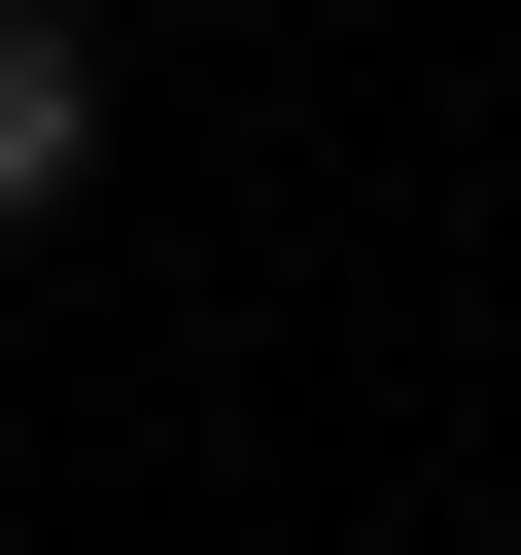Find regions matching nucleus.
Listing matches in <instances>:
<instances>
[{
  "mask_svg": "<svg viewBox=\"0 0 521 555\" xmlns=\"http://www.w3.org/2000/svg\"><path fill=\"white\" fill-rule=\"evenodd\" d=\"M69 173H104V35H69V0H0V243H35Z\"/></svg>",
  "mask_w": 521,
  "mask_h": 555,
  "instance_id": "obj_1",
  "label": "nucleus"
}]
</instances>
